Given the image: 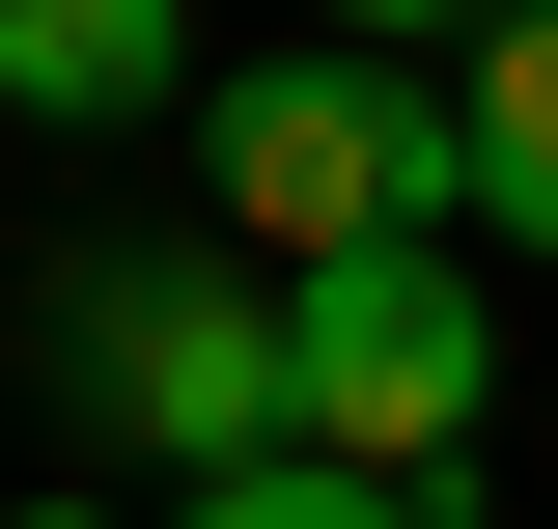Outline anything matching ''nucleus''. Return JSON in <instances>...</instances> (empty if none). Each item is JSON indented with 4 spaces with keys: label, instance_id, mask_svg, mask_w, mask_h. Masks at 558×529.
<instances>
[{
    "label": "nucleus",
    "instance_id": "nucleus-1",
    "mask_svg": "<svg viewBox=\"0 0 558 529\" xmlns=\"http://www.w3.org/2000/svg\"><path fill=\"white\" fill-rule=\"evenodd\" d=\"M196 196L252 223V279H336V251H475V112L418 57H252V84H196Z\"/></svg>",
    "mask_w": 558,
    "mask_h": 529
},
{
    "label": "nucleus",
    "instance_id": "nucleus-2",
    "mask_svg": "<svg viewBox=\"0 0 558 529\" xmlns=\"http://www.w3.org/2000/svg\"><path fill=\"white\" fill-rule=\"evenodd\" d=\"M475 418H502V307H475V251H336V279H279V446L447 502Z\"/></svg>",
    "mask_w": 558,
    "mask_h": 529
},
{
    "label": "nucleus",
    "instance_id": "nucleus-3",
    "mask_svg": "<svg viewBox=\"0 0 558 529\" xmlns=\"http://www.w3.org/2000/svg\"><path fill=\"white\" fill-rule=\"evenodd\" d=\"M57 362H84V418L168 446V473H252L279 446V279H223V251H84L57 279Z\"/></svg>",
    "mask_w": 558,
    "mask_h": 529
},
{
    "label": "nucleus",
    "instance_id": "nucleus-4",
    "mask_svg": "<svg viewBox=\"0 0 558 529\" xmlns=\"http://www.w3.org/2000/svg\"><path fill=\"white\" fill-rule=\"evenodd\" d=\"M0 112H28V139L196 112V0H0Z\"/></svg>",
    "mask_w": 558,
    "mask_h": 529
},
{
    "label": "nucleus",
    "instance_id": "nucleus-5",
    "mask_svg": "<svg viewBox=\"0 0 558 529\" xmlns=\"http://www.w3.org/2000/svg\"><path fill=\"white\" fill-rule=\"evenodd\" d=\"M447 112H475V223L558 279V0H502L475 57H447Z\"/></svg>",
    "mask_w": 558,
    "mask_h": 529
},
{
    "label": "nucleus",
    "instance_id": "nucleus-6",
    "mask_svg": "<svg viewBox=\"0 0 558 529\" xmlns=\"http://www.w3.org/2000/svg\"><path fill=\"white\" fill-rule=\"evenodd\" d=\"M168 529H418V502H391V473H336V446H252V473H196Z\"/></svg>",
    "mask_w": 558,
    "mask_h": 529
},
{
    "label": "nucleus",
    "instance_id": "nucleus-7",
    "mask_svg": "<svg viewBox=\"0 0 558 529\" xmlns=\"http://www.w3.org/2000/svg\"><path fill=\"white\" fill-rule=\"evenodd\" d=\"M307 28H336V57H475L502 0H307Z\"/></svg>",
    "mask_w": 558,
    "mask_h": 529
},
{
    "label": "nucleus",
    "instance_id": "nucleus-8",
    "mask_svg": "<svg viewBox=\"0 0 558 529\" xmlns=\"http://www.w3.org/2000/svg\"><path fill=\"white\" fill-rule=\"evenodd\" d=\"M0 529H112V502H0Z\"/></svg>",
    "mask_w": 558,
    "mask_h": 529
}]
</instances>
